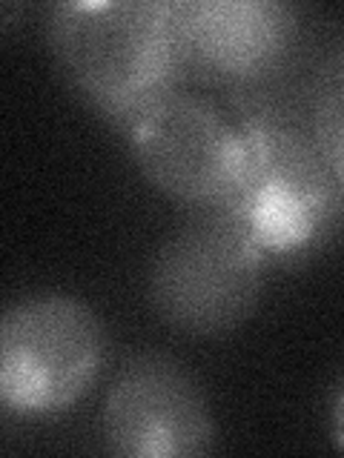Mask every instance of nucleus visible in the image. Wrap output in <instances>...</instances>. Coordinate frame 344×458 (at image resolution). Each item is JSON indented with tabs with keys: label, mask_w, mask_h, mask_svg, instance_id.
I'll list each match as a JSON object with an SVG mask.
<instances>
[{
	"label": "nucleus",
	"mask_w": 344,
	"mask_h": 458,
	"mask_svg": "<svg viewBox=\"0 0 344 458\" xmlns=\"http://www.w3.org/2000/svg\"><path fill=\"white\" fill-rule=\"evenodd\" d=\"M236 118L247 135V166L215 212L227 215L272 267H296L336 238L344 198L305 126L258 95L236 98Z\"/></svg>",
	"instance_id": "nucleus-1"
},
{
	"label": "nucleus",
	"mask_w": 344,
	"mask_h": 458,
	"mask_svg": "<svg viewBox=\"0 0 344 458\" xmlns=\"http://www.w3.org/2000/svg\"><path fill=\"white\" fill-rule=\"evenodd\" d=\"M43 35L66 83L121 135L186 81L169 0H61Z\"/></svg>",
	"instance_id": "nucleus-2"
},
{
	"label": "nucleus",
	"mask_w": 344,
	"mask_h": 458,
	"mask_svg": "<svg viewBox=\"0 0 344 458\" xmlns=\"http://www.w3.org/2000/svg\"><path fill=\"white\" fill-rule=\"evenodd\" d=\"M270 264L241 229L215 209L186 212L147 269V304L167 329L221 338L262 304Z\"/></svg>",
	"instance_id": "nucleus-3"
},
{
	"label": "nucleus",
	"mask_w": 344,
	"mask_h": 458,
	"mask_svg": "<svg viewBox=\"0 0 344 458\" xmlns=\"http://www.w3.org/2000/svg\"><path fill=\"white\" fill-rule=\"evenodd\" d=\"M109 358L100 315L69 293H32L0 318V404L18 421L78 407Z\"/></svg>",
	"instance_id": "nucleus-4"
},
{
	"label": "nucleus",
	"mask_w": 344,
	"mask_h": 458,
	"mask_svg": "<svg viewBox=\"0 0 344 458\" xmlns=\"http://www.w3.org/2000/svg\"><path fill=\"white\" fill-rule=\"evenodd\" d=\"M138 172L186 212L215 209L247 166V135L233 112L184 86L124 129Z\"/></svg>",
	"instance_id": "nucleus-5"
},
{
	"label": "nucleus",
	"mask_w": 344,
	"mask_h": 458,
	"mask_svg": "<svg viewBox=\"0 0 344 458\" xmlns=\"http://www.w3.org/2000/svg\"><path fill=\"white\" fill-rule=\"evenodd\" d=\"M186 81L255 95L290 66L301 12L284 0H169Z\"/></svg>",
	"instance_id": "nucleus-6"
},
{
	"label": "nucleus",
	"mask_w": 344,
	"mask_h": 458,
	"mask_svg": "<svg viewBox=\"0 0 344 458\" xmlns=\"http://www.w3.org/2000/svg\"><path fill=\"white\" fill-rule=\"evenodd\" d=\"M100 433L112 455L195 458L215 450L207 393L178 358L135 352L118 367L100 407Z\"/></svg>",
	"instance_id": "nucleus-7"
},
{
	"label": "nucleus",
	"mask_w": 344,
	"mask_h": 458,
	"mask_svg": "<svg viewBox=\"0 0 344 458\" xmlns=\"http://www.w3.org/2000/svg\"><path fill=\"white\" fill-rule=\"evenodd\" d=\"M307 132L315 140V147H319L330 172H333L344 198V100L313 89Z\"/></svg>",
	"instance_id": "nucleus-8"
},
{
	"label": "nucleus",
	"mask_w": 344,
	"mask_h": 458,
	"mask_svg": "<svg viewBox=\"0 0 344 458\" xmlns=\"http://www.w3.org/2000/svg\"><path fill=\"white\" fill-rule=\"evenodd\" d=\"M313 89L344 100V40H341V47H336V52L319 66Z\"/></svg>",
	"instance_id": "nucleus-9"
},
{
	"label": "nucleus",
	"mask_w": 344,
	"mask_h": 458,
	"mask_svg": "<svg viewBox=\"0 0 344 458\" xmlns=\"http://www.w3.org/2000/svg\"><path fill=\"white\" fill-rule=\"evenodd\" d=\"M333 436H336V444L344 450V381L333 398Z\"/></svg>",
	"instance_id": "nucleus-10"
}]
</instances>
